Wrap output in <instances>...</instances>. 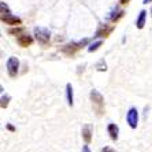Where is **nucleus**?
<instances>
[{"mask_svg": "<svg viewBox=\"0 0 152 152\" xmlns=\"http://www.w3.org/2000/svg\"><path fill=\"white\" fill-rule=\"evenodd\" d=\"M66 99H67L69 107L74 106V92H73V85L70 82L66 84Z\"/></svg>", "mask_w": 152, "mask_h": 152, "instance_id": "12", "label": "nucleus"}, {"mask_svg": "<svg viewBox=\"0 0 152 152\" xmlns=\"http://www.w3.org/2000/svg\"><path fill=\"white\" fill-rule=\"evenodd\" d=\"M115 30V25H108V23H100L97 30L95 33V37H103V39H107L110 37L111 33Z\"/></svg>", "mask_w": 152, "mask_h": 152, "instance_id": "5", "label": "nucleus"}, {"mask_svg": "<svg viewBox=\"0 0 152 152\" xmlns=\"http://www.w3.org/2000/svg\"><path fill=\"white\" fill-rule=\"evenodd\" d=\"M126 122L130 126V129H137L138 125V111L134 107H130L126 113Z\"/></svg>", "mask_w": 152, "mask_h": 152, "instance_id": "6", "label": "nucleus"}, {"mask_svg": "<svg viewBox=\"0 0 152 152\" xmlns=\"http://www.w3.org/2000/svg\"><path fill=\"white\" fill-rule=\"evenodd\" d=\"M10 100H11V96L10 95H4V93H1V103H0V107L1 108H7L8 104H10Z\"/></svg>", "mask_w": 152, "mask_h": 152, "instance_id": "15", "label": "nucleus"}, {"mask_svg": "<svg viewBox=\"0 0 152 152\" xmlns=\"http://www.w3.org/2000/svg\"><path fill=\"white\" fill-rule=\"evenodd\" d=\"M33 32H34V37H36V40H37V42H39V44H41V45H44V47H47L48 44H50V41H51V32H50V29L36 26Z\"/></svg>", "mask_w": 152, "mask_h": 152, "instance_id": "3", "label": "nucleus"}, {"mask_svg": "<svg viewBox=\"0 0 152 152\" xmlns=\"http://www.w3.org/2000/svg\"><path fill=\"white\" fill-rule=\"evenodd\" d=\"M81 136L85 144H91L93 138V126L91 124H85L81 129Z\"/></svg>", "mask_w": 152, "mask_h": 152, "instance_id": "7", "label": "nucleus"}, {"mask_svg": "<svg viewBox=\"0 0 152 152\" xmlns=\"http://www.w3.org/2000/svg\"><path fill=\"white\" fill-rule=\"evenodd\" d=\"M89 97H91V102H92L93 110L97 114V117H102L103 113H104V97L103 95L96 91V89H92L91 93H89Z\"/></svg>", "mask_w": 152, "mask_h": 152, "instance_id": "2", "label": "nucleus"}, {"mask_svg": "<svg viewBox=\"0 0 152 152\" xmlns=\"http://www.w3.org/2000/svg\"><path fill=\"white\" fill-rule=\"evenodd\" d=\"M89 41H91V39H84L77 42L71 41V42H69V44H66V45L60 47V52H63L66 56H73V55H75L80 50H82L85 45H88Z\"/></svg>", "mask_w": 152, "mask_h": 152, "instance_id": "1", "label": "nucleus"}, {"mask_svg": "<svg viewBox=\"0 0 152 152\" xmlns=\"http://www.w3.org/2000/svg\"><path fill=\"white\" fill-rule=\"evenodd\" d=\"M17 44L21 47V48H28V47H30L33 44V37L26 34V33H22L21 36L17 37Z\"/></svg>", "mask_w": 152, "mask_h": 152, "instance_id": "9", "label": "nucleus"}, {"mask_svg": "<svg viewBox=\"0 0 152 152\" xmlns=\"http://www.w3.org/2000/svg\"><path fill=\"white\" fill-rule=\"evenodd\" d=\"M147 11L145 10H141L140 11V14H138V17H137V21H136V26H137V29H140L141 30L142 28H144V25H145V19H147Z\"/></svg>", "mask_w": 152, "mask_h": 152, "instance_id": "13", "label": "nucleus"}, {"mask_svg": "<svg viewBox=\"0 0 152 152\" xmlns=\"http://www.w3.org/2000/svg\"><path fill=\"white\" fill-rule=\"evenodd\" d=\"M1 22H3V23H6V25H10V26H19V25H22V19H21V18L15 17V15H12L11 12L1 15Z\"/></svg>", "mask_w": 152, "mask_h": 152, "instance_id": "8", "label": "nucleus"}, {"mask_svg": "<svg viewBox=\"0 0 152 152\" xmlns=\"http://www.w3.org/2000/svg\"><path fill=\"white\" fill-rule=\"evenodd\" d=\"M0 10H1V15H4V14H8V12H11L10 11V8H8V6L4 1H1L0 3Z\"/></svg>", "mask_w": 152, "mask_h": 152, "instance_id": "18", "label": "nucleus"}, {"mask_svg": "<svg viewBox=\"0 0 152 152\" xmlns=\"http://www.w3.org/2000/svg\"><path fill=\"white\" fill-rule=\"evenodd\" d=\"M125 15V11L124 10H121L119 7H115L113 8V11L110 12V15H108V19H110L113 23H117L118 21H119L121 18Z\"/></svg>", "mask_w": 152, "mask_h": 152, "instance_id": "10", "label": "nucleus"}, {"mask_svg": "<svg viewBox=\"0 0 152 152\" xmlns=\"http://www.w3.org/2000/svg\"><path fill=\"white\" fill-rule=\"evenodd\" d=\"M119 3L122 4V6H125V4H127V3H129V0H119Z\"/></svg>", "mask_w": 152, "mask_h": 152, "instance_id": "22", "label": "nucleus"}, {"mask_svg": "<svg viewBox=\"0 0 152 152\" xmlns=\"http://www.w3.org/2000/svg\"><path fill=\"white\" fill-rule=\"evenodd\" d=\"M102 152H117L115 149H113L111 147H104V148L102 149Z\"/></svg>", "mask_w": 152, "mask_h": 152, "instance_id": "19", "label": "nucleus"}, {"mask_svg": "<svg viewBox=\"0 0 152 152\" xmlns=\"http://www.w3.org/2000/svg\"><path fill=\"white\" fill-rule=\"evenodd\" d=\"M142 3H144V4H148V3H152V0H142Z\"/></svg>", "mask_w": 152, "mask_h": 152, "instance_id": "23", "label": "nucleus"}, {"mask_svg": "<svg viewBox=\"0 0 152 152\" xmlns=\"http://www.w3.org/2000/svg\"><path fill=\"white\" fill-rule=\"evenodd\" d=\"M151 12H152V10H151ZM151 15H152V14H151Z\"/></svg>", "mask_w": 152, "mask_h": 152, "instance_id": "24", "label": "nucleus"}, {"mask_svg": "<svg viewBox=\"0 0 152 152\" xmlns=\"http://www.w3.org/2000/svg\"><path fill=\"white\" fill-rule=\"evenodd\" d=\"M107 133H108V136H110V138L113 141H117L118 137H119V127H118V125L108 124V126H107Z\"/></svg>", "mask_w": 152, "mask_h": 152, "instance_id": "11", "label": "nucleus"}, {"mask_svg": "<svg viewBox=\"0 0 152 152\" xmlns=\"http://www.w3.org/2000/svg\"><path fill=\"white\" fill-rule=\"evenodd\" d=\"M6 67H7L8 77L10 78H17L18 73H19V59L15 58V56H10L7 59Z\"/></svg>", "mask_w": 152, "mask_h": 152, "instance_id": "4", "label": "nucleus"}, {"mask_svg": "<svg viewBox=\"0 0 152 152\" xmlns=\"http://www.w3.org/2000/svg\"><path fill=\"white\" fill-rule=\"evenodd\" d=\"M6 127H7V130H10V132H15V130H17V129H15V127L12 126L11 124H7V125H6Z\"/></svg>", "mask_w": 152, "mask_h": 152, "instance_id": "20", "label": "nucleus"}, {"mask_svg": "<svg viewBox=\"0 0 152 152\" xmlns=\"http://www.w3.org/2000/svg\"><path fill=\"white\" fill-rule=\"evenodd\" d=\"M82 152H91V149H89V145L85 144L84 147H82Z\"/></svg>", "mask_w": 152, "mask_h": 152, "instance_id": "21", "label": "nucleus"}, {"mask_svg": "<svg viewBox=\"0 0 152 152\" xmlns=\"http://www.w3.org/2000/svg\"><path fill=\"white\" fill-rule=\"evenodd\" d=\"M23 32H25V28H22V26H14L7 30V33L11 36H21Z\"/></svg>", "mask_w": 152, "mask_h": 152, "instance_id": "14", "label": "nucleus"}, {"mask_svg": "<svg viewBox=\"0 0 152 152\" xmlns=\"http://www.w3.org/2000/svg\"><path fill=\"white\" fill-rule=\"evenodd\" d=\"M96 70L97 71H107V63L104 59H100L97 63H96Z\"/></svg>", "mask_w": 152, "mask_h": 152, "instance_id": "17", "label": "nucleus"}, {"mask_svg": "<svg viewBox=\"0 0 152 152\" xmlns=\"http://www.w3.org/2000/svg\"><path fill=\"white\" fill-rule=\"evenodd\" d=\"M102 45H103V41L102 40H97V41H95L93 44H91V45L88 47V52H91V53L95 52V51H97Z\"/></svg>", "mask_w": 152, "mask_h": 152, "instance_id": "16", "label": "nucleus"}]
</instances>
